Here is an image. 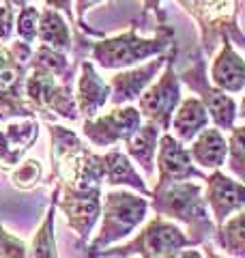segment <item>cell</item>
Masks as SVG:
<instances>
[{
	"instance_id": "3",
	"label": "cell",
	"mask_w": 245,
	"mask_h": 258,
	"mask_svg": "<svg viewBox=\"0 0 245 258\" xmlns=\"http://www.w3.org/2000/svg\"><path fill=\"white\" fill-rule=\"evenodd\" d=\"M138 26H132L127 32L95 43L93 56L105 69H120L129 64L142 62L151 56H163L174 45V30L170 24H157V35L153 39H142L136 32Z\"/></svg>"
},
{
	"instance_id": "2",
	"label": "cell",
	"mask_w": 245,
	"mask_h": 258,
	"mask_svg": "<svg viewBox=\"0 0 245 258\" xmlns=\"http://www.w3.org/2000/svg\"><path fill=\"white\" fill-rule=\"evenodd\" d=\"M151 203L138 194L132 191H108L101 203V228L93 239L91 247H88L86 258H95L99 252L108 249L110 245L118 243V241L127 239L132 232L144 222L146 213H149Z\"/></svg>"
},
{
	"instance_id": "6",
	"label": "cell",
	"mask_w": 245,
	"mask_h": 258,
	"mask_svg": "<svg viewBox=\"0 0 245 258\" xmlns=\"http://www.w3.org/2000/svg\"><path fill=\"white\" fill-rule=\"evenodd\" d=\"M178 78L198 95V99L202 101L204 110L209 112V118L213 120V125L217 129H222V132L224 129L232 132L234 118H236V101L228 93L213 86L211 78L207 76V60H204L202 52L198 50L194 52L192 64Z\"/></svg>"
},
{
	"instance_id": "4",
	"label": "cell",
	"mask_w": 245,
	"mask_h": 258,
	"mask_svg": "<svg viewBox=\"0 0 245 258\" xmlns=\"http://www.w3.org/2000/svg\"><path fill=\"white\" fill-rule=\"evenodd\" d=\"M187 247H196L192 239L174 222L155 215L129 243L103 249L95 258H176Z\"/></svg>"
},
{
	"instance_id": "22",
	"label": "cell",
	"mask_w": 245,
	"mask_h": 258,
	"mask_svg": "<svg viewBox=\"0 0 245 258\" xmlns=\"http://www.w3.org/2000/svg\"><path fill=\"white\" fill-rule=\"evenodd\" d=\"M41 39L52 47H63V50L69 47V30L65 26V22L58 18V13H43V18H41Z\"/></svg>"
},
{
	"instance_id": "17",
	"label": "cell",
	"mask_w": 245,
	"mask_h": 258,
	"mask_svg": "<svg viewBox=\"0 0 245 258\" xmlns=\"http://www.w3.org/2000/svg\"><path fill=\"white\" fill-rule=\"evenodd\" d=\"M159 138H161V129L155 127L153 123H146L125 142L127 155L142 168L144 174H153V170H155V157H157Z\"/></svg>"
},
{
	"instance_id": "18",
	"label": "cell",
	"mask_w": 245,
	"mask_h": 258,
	"mask_svg": "<svg viewBox=\"0 0 245 258\" xmlns=\"http://www.w3.org/2000/svg\"><path fill=\"white\" fill-rule=\"evenodd\" d=\"M110 97V84H105L103 80L97 76V71L93 69L91 62L82 64V76L78 82V103L80 110L86 116H95L99 108L105 106Z\"/></svg>"
},
{
	"instance_id": "30",
	"label": "cell",
	"mask_w": 245,
	"mask_h": 258,
	"mask_svg": "<svg viewBox=\"0 0 245 258\" xmlns=\"http://www.w3.org/2000/svg\"><path fill=\"white\" fill-rule=\"evenodd\" d=\"M236 114H239L241 118H245V97L241 99V106H239V112H236Z\"/></svg>"
},
{
	"instance_id": "23",
	"label": "cell",
	"mask_w": 245,
	"mask_h": 258,
	"mask_svg": "<svg viewBox=\"0 0 245 258\" xmlns=\"http://www.w3.org/2000/svg\"><path fill=\"white\" fill-rule=\"evenodd\" d=\"M0 258H28V247L24 241L7 232L0 222Z\"/></svg>"
},
{
	"instance_id": "9",
	"label": "cell",
	"mask_w": 245,
	"mask_h": 258,
	"mask_svg": "<svg viewBox=\"0 0 245 258\" xmlns=\"http://www.w3.org/2000/svg\"><path fill=\"white\" fill-rule=\"evenodd\" d=\"M142 127V114L134 106L114 108L99 118L86 120L84 136L97 147H112L120 140H129Z\"/></svg>"
},
{
	"instance_id": "10",
	"label": "cell",
	"mask_w": 245,
	"mask_h": 258,
	"mask_svg": "<svg viewBox=\"0 0 245 258\" xmlns=\"http://www.w3.org/2000/svg\"><path fill=\"white\" fill-rule=\"evenodd\" d=\"M204 200L215 226H222L228 217L245 209V185L222 170H213L204 181Z\"/></svg>"
},
{
	"instance_id": "20",
	"label": "cell",
	"mask_w": 245,
	"mask_h": 258,
	"mask_svg": "<svg viewBox=\"0 0 245 258\" xmlns=\"http://www.w3.org/2000/svg\"><path fill=\"white\" fill-rule=\"evenodd\" d=\"M56 205H58V187L54 189L52 205L47 209L43 224H41L39 230L35 232V239H32L30 249H28V258H58V247H56V235H54Z\"/></svg>"
},
{
	"instance_id": "8",
	"label": "cell",
	"mask_w": 245,
	"mask_h": 258,
	"mask_svg": "<svg viewBox=\"0 0 245 258\" xmlns=\"http://www.w3.org/2000/svg\"><path fill=\"white\" fill-rule=\"evenodd\" d=\"M157 172L159 179L155 183V187H163V185L172 183H185L192 179L207 181L209 174L204 170L196 168L194 159L190 155V149L183 147V142H178L174 136L163 134L159 138V149H157Z\"/></svg>"
},
{
	"instance_id": "24",
	"label": "cell",
	"mask_w": 245,
	"mask_h": 258,
	"mask_svg": "<svg viewBox=\"0 0 245 258\" xmlns=\"http://www.w3.org/2000/svg\"><path fill=\"white\" fill-rule=\"evenodd\" d=\"M39 176H41L39 161L28 159V161H24V166H20L18 170L13 172L11 179H13V183L18 185L20 189H30V187H35V185H37Z\"/></svg>"
},
{
	"instance_id": "27",
	"label": "cell",
	"mask_w": 245,
	"mask_h": 258,
	"mask_svg": "<svg viewBox=\"0 0 245 258\" xmlns=\"http://www.w3.org/2000/svg\"><path fill=\"white\" fill-rule=\"evenodd\" d=\"M202 254L204 258H228V256H222V254H217L213 247H211L209 243H202Z\"/></svg>"
},
{
	"instance_id": "28",
	"label": "cell",
	"mask_w": 245,
	"mask_h": 258,
	"mask_svg": "<svg viewBox=\"0 0 245 258\" xmlns=\"http://www.w3.org/2000/svg\"><path fill=\"white\" fill-rule=\"evenodd\" d=\"M176 258H204V256H202V252H198V249H192V247H187V249H183V252L178 254Z\"/></svg>"
},
{
	"instance_id": "11",
	"label": "cell",
	"mask_w": 245,
	"mask_h": 258,
	"mask_svg": "<svg viewBox=\"0 0 245 258\" xmlns=\"http://www.w3.org/2000/svg\"><path fill=\"white\" fill-rule=\"evenodd\" d=\"M60 211L65 213L69 228L78 232L82 243H86L101 215V189H71L65 187L60 198Z\"/></svg>"
},
{
	"instance_id": "16",
	"label": "cell",
	"mask_w": 245,
	"mask_h": 258,
	"mask_svg": "<svg viewBox=\"0 0 245 258\" xmlns=\"http://www.w3.org/2000/svg\"><path fill=\"white\" fill-rule=\"evenodd\" d=\"M103 172H105V179L103 183L112 185V187H132L142 196H149L151 198V189L146 187V183L140 174L136 172L134 164L129 161V157L120 151H110L103 155Z\"/></svg>"
},
{
	"instance_id": "29",
	"label": "cell",
	"mask_w": 245,
	"mask_h": 258,
	"mask_svg": "<svg viewBox=\"0 0 245 258\" xmlns=\"http://www.w3.org/2000/svg\"><path fill=\"white\" fill-rule=\"evenodd\" d=\"M95 3H101V0H78V11H80V15L84 13L91 5H95Z\"/></svg>"
},
{
	"instance_id": "7",
	"label": "cell",
	"mask_w": 245,
	"mask_h": 258,
	"mask_svg": "<svg viewBox=\"0 0 245 258\" xmlns=\"http://www.w3.org/2000/svg\"><path fill=\"white\" fill-rule=\"evenodd\" d=\"M174 62H176V45L166 62L161 78L140 95V114L155 127H159L161 132H168L172 127V116L183 101L181 78L174 71Z\"/></svg>"
},
{
	"instance_id": "21",
	"label": "cell",
	"mask_w": 245,
	"mask_h": 258,
	"mask_svg": "<svg viewBox=\"0 0 245 258\" xmlns=\"http://www.w3.org/2000/svg\"><path fill=\"white\" fill-rule=\"evenodd\" d=\"M226 166H228V170L245 185V125L232 127L230 136H228Z\"/></svg>"
},
{
	"instance_id": "14",
	"label": "cell",
	"mask_w": 245,
	"mask_h": 258,
	"mask_svg": "<svg viewBox=\"0 0 245 258\" xmlns=\"http://www.w3.org/2000/svg\"><path fill=\"white\" fill-rule=\"evenodd\" d=\"M190 155L200 170H219L228 159V138L222 129L207 127L194 138L190 147Z\"/></svg>"
},
{
	"instance_id": "19",
	"label": "cell",
	"mask_w": 245,
	"mask_h": 258,
	"mask_svg": "<svg viewBox=\"0 0 245 258\" xmlns=\"http://www.w3.org/2000/svg\"><path fill=\"white\" fill-rule=\"evenodd\" d=\"M213 241L228 258H245V209L217 226Z\"/></svg>"
},
{
	"instance_id": "25",
	"label": "cell",
	"mask_w": 245,
	"mask_h": 258,
	"mask_svg": "<svg viewBox=\"0 0 245 258\" xmlns=\"http://www.w3.org/2000/svg\"><path fill=\"white\" fill-rule=\"evenodd\" d=\"M39 13L35 11V7H26L20 15V35L26 39V41H32L35 39V24H37Z\"/></svg>"
},
{
	"instance_id": "15",
	"label": "cell",
	"mask_w": 245,
	"mask_h": 258,
	"mask_svg": "<svg viewBox=\"0 0 245 258\" xmlns=\"http://www.w3.org/2000/svg\"><path fill=\"white\" fill-rule=\"evenodd\" d=\"M209 112L204 110L202 101L198 97H187L181 101V106L176 108L172 116V129H174V138L178 142H194V138L200 132H204L209 125Z\"/></svg>"
},
{
	"instance_id": "26",
	"label": "cell",
	"mask_w": 245,
	"mask_h": 258,
	"mask_svg": "<svg viewBox=\"0 0 245 258\" xmlns=\"http://www.w3.org/2000/svg\"><path fill=\"white\" fill-rule=\"evenodd\" d=\"M144 3V13H142V18L149 11H153L155 15H157V24H168V18H166V13H163L161 9H159V3L161 0H142Z\"/></svg>"
},
{
	"instance_id": "5",
	"label": "cell",
	"mask_w": 245,
	"mask_h": 258,
	"mask_svg": "<svg viewBox=\"0 0 245 258\" xmlns=\"http://www.w3.org/2000/svg\"><path fill=\"white\" fill-rule=\"evenodd\" d=\"M176 3L198 24L204 56H213L217 39H222V35L236 39L239 45H245V32L239 26L241 0H176Z\"/></svg>"
},
{
	"instance_id": "13",
	"label": "cell",
	"mask_w": 245,
	"mask_h": 258,
	"mask_svg": "<svg viewBox=\"0 0 245 258\" xmlns=\"http://www.w3.org/2000/svg\"><path fill=\"white\" fill-rule=\"evenodd\" d=\"M211 82L224 93H241L245 91V58L236 54L232 47V39L222 35V50L211 64Z\"/></svg>"
},
{
	"instance_id": "12",
	"label": "cell",
	"mask_w": 245,
	"mask_h": 258,
	"mask_svg": "<svg viewBox=\"0 0 245 258\" xmlns=\"http://www.w3.org/2000/svg\"><path fill=\"white\" fill-rule=\"evenodd\" d=\"M176 45V43H174ZM174 45L170 47L168 54L157 56L155 60L142 64L138 69H129V71H120L112 78L110 88H112V103L114 106H120V103H127V101H134V99H140V95L146 86L151 84V80L157 76V71L168 62L170 54H172Z\"/></svg>"
},
{
	"instance_id": "1",
	"label": "cell",
	"mask_w": 245,
	"mask_h": 258,
	"mask_svg": "<svg viewBox=\"0 0 245 258\" xmlns=\"http://www.w3.org/2000/svg\"><path fill=\"white\" fill-rule=\"evenodd\" d=\"M151 209L170 222L185 224V235L194 245H202L215 235V222L211 217L200 183H172L151 189Z\"/></svg>"
}]
</instances>
